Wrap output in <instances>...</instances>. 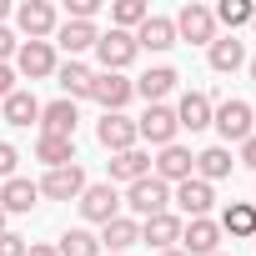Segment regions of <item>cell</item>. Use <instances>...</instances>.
<instances>
[{
	"mask_svg": "<svg viewBox=\"0 0 256 256\" xmlns=\"http://www.w3.org/2000/svg\"><path fill=\"white\" fill-rule=\"evenodd\" d=\"M80 216L86 221H96V226H106V221H116L120 216V196H116V186L110 181H86V191H80Z\"/></svg>",
	"mask_w": 256,
	"mask_h": 256,
	"instance_id": "3957f363",
	"label": "cell"
},
{
	"mask_svg": "<svg viewBox=\"0 0 256 256\" xmlns=\"http://www.w3.org/2000/svg\"><path fill=\"white\" fill-rule=\"evenodd\" d=\"M216 256H231V251H216Z\"/></svg>",
	"mask_w": 256,
	"mask_h": 256,
	"instance_id": "f6af8a7d",
	"label": "cell"
},
{
	"mask_svg": "<svg viewBox=\"0 0 256 256\" xmlns=\"http://www.w3.org/2000/svg\"><path fill=\"white\" fill-rule=\"evenodd\" d=\"M16 26L30 36V40H46V36H56V6H50V0H26V6L16 10Z\"/></svg>",
	"mask_w": 256,
	"mask_h": 256,
	"instance_id": "4fadbf2b",
	"label": "cell"
},
{
	"mask_svg": "<svg viewBox=\"0 0 256 256\" xmlns=\"http://www.w3.org/2000/svg\"><path fill=\"white\" fill-rule=\"evenodd\" d=\"M206 60H211V70L231 76V70H241V66H246V46H241L236 36H216V40L206 46Z\"/></svg>",
	"mask_w": 256,
	"mask_h": 256,
	"instance_id": "44dd1931",
	"label": "cell"
},
{
	"mask_svg": "<svg viewBox=\"0 0 256 256\" xmlns=\"http://www.w3.org/2000/svg\"><path fill=\"white\" fill-rule=\"evenodd\" d=\"M211 126H216V131H221V141H246V136H256V116H251V106L246 100H221L216 110H211Z\"/></svg>",
	"mask_w": 256,
	"mask_h": 256,
	"instance_id": "6da1fadb",
	"label": "cell"
},
{
	"mask_svg": "<svg viewBox=\"0 0 256 256\" xmlns=\"http://www.w3.org/2000/svg\"><path fill=\"white\" fill-rule=\"evenodd\" d=\"M0 120L6 126H30V120H40V100L30 90H10L6 100H0Z\"/></svg>",
	"mask_w": 256,
	"mask_h": 256,
	"instance_id": "484cf974",
	"label": "cell"
},
{
	"mask_svg": "<svg viewBox=\"0 0 256 256\" xmlns=\"http://www.w3.org/2000/svg\"><path fill=\"white\" fill-rule=\"evenodd\" d=\"M176 80H181V76H176L171 66H151V70L136 80V96H146V106H161V100L176 90Z\"/></svg>",
	"mask_w": 256,
	"mask_h": 256,
	"instance_id": "cb8c5ba5",
	"label": "cell"
},
{
	"mask_svg": "<svg viewBox=\"0 0 256 256\" xmlns=\"http://www.w3.org/2000/svg\"><path fill=\"white\" fill-rule=\"evenodd\" d=\"M6 231H10V216H6V211H0V236H6Z\"/></svg>",
	"mask_w": 256,
	"mask_h": 256,
	"instance_id": "ab89813d",
	"label": "cell"
},
{
	"mask_svg": "<svg viewBox=\"0 0 256 256\" xmlns=\"http://www.w3.org/2000/svg\"><path fill=\"white\" fill-rule=\"evenodd\" d=\"M221 26H231V36H236V26H251V16H256V6L251 0H221V6L211 10Z\"/></svg>",
	"mask_w": 256,
	"mask_h": 256,
	"instance_id": "1f68e13d",
	"label": "cell"
},
{
	"mask_svg": "<svg viewBox=\"0 0 256 256\" xmlns=\"http://www.w3.org/2000/svg\"><path fill=\"white\" fill-rule=\"evenodd\" d=\"M241 166H246V171H256V136H246V141H241Z\"/></svg>",
	"mask_w": 256,
	"mask_h": 256,
	"instance_id": "8d00e7d4",
	"label": "cell"
},
{
	"mask_svg": "<svg viewBox=\"0 0 256 256\" xmlns=\"http://www.w3.org/2000/svg\"><path fill=\"white\" fill-rule=\"evenodd\" d=\"M171 201H176V206H181V211L196 221V216H206V211L216 206V191H211L206 181H196V176H191V181H181V186L171 191Z\"/></svg>",
	"mask_w": 256,
	"mask_h": 256,
	"instance_id": "ffe728a7",
	"label": "cell"
},
{
	"mask_svg": "<svg viewBox=\"0 0 256 256\" xmlns=\"http://www.w3.org/2000/svg\"><path fill=\"white\" fill-rule=\"evenodd\" d=\"M146 176H151V156H146L141 146L120 151V156H110V181H126V186H136V181H146Z\"/></svg>",
	"mask_w": 256,
	"mask_h": 256,
	"instance_id": "7402d4cb",
	"label": "cell"
},
{
	"mask_svg": "<svg viewBox=\"0 0 256 256\" xmlns=\"http://www.w3.org/2000/svg\"><path fill=\"white\" fill-rule=\"evenodd\" d=\"M211 110H216V106H211V96H206V90H186V96H181V106H176V126L196 136V131H206V126H211Z\"/></svg>",
	"mask_w": 256,
	"mask_h": 256,
	"instance_id": "ac0fdd59",
	"label": "cell"
},
{
	"mask_svg": "<svg viewBox=\"0 0 256 256\" xmlns=\"http://www.w3.org/2000/svg\"><path fill=\"white\" fill-rule=\"evenodd\" d=\"M66 20H96V10H100V0H66Z\"/></svg>",
	"mask_w": 256,
	"mask_h": 256,
	"instance_id": "836d02e7",
	"label": "cell"
},
{
	"mask_svg": "<svg viewBox=\"0 0 256 256\" xmlns=\"http://www.w3.org/2000/svg\"><path fill=\"white\" fill-rule=\"evenodd\" d=\"M251 36H256V16H251Z\"/></svg>",
	"mask_w": 256,
	"mask_h": 256,
	"instance_id": "ee69618b",
	"label": "cell"
},
{
	"mask_svg": "<svg viewBox=\"0 0 256 256\" xmlns=\"http://www.w3.org/2000/svg\"><path fill=\"white\" fill-rule=\"evenodd\" d=\"M246 70H251V80H256V56H251V60H246Z\"/></svg>",
	"mask_w": 256,
	"mask_h": 256,
	"instance_id": "7bdbcfd3",
	"label": "cell"
},
{
	"mask_svg": "<svg viewBox=\"0 0 256 256\" xmlns=\"http://www.w3.org/2000/svg\"><path fill=\"white\" fill-rule=\"evenodd\" d=\"M141 50H136V36L131 30H106L100 40H96V60H100V70H116V76H126V66H131Z\"/></svg>",
	"mask_w": 256,
	"mask_h": 256,
	"instance_id": "277c9868",
	"label": "cell"
},
{
	"mask_svg": "<svg viewBox=\"0 0 256 256\" xmlns=\"http://www.w3.org/2000/svg\"><path fill=\"white\" fill-rule=\"evenodd\" d=\"M60 256H100V241L86 231V226H70L66 236H60V246H56Z\"/></svg>",
	"mask_w": 256,
	"mask_h": 256,
	"instance_id": "4dcf8cb0",
	"label": "cell"
},
{
	"mask_svg": "<svg viewBox=\"0 0 256 256\" xmlns=\"http://www.w3.org/2000/svg\"><path fill=\"white\" fill-rule=\"evenodd\" d=\"M96 141H100L110 156H120V151H131L141 136H136V120H131V116H120V110H106V116L96 120Z\"/></svg>",
	"mask_w": 256,
	"mask_h": 256,
	"instance_id": "8992f818",
	"label": "cell"
},
{
	"mask_svg": "<svg viewBox=\"0 0 256 256\" xmlns=\"http://www.w3.org/2000/svg\"><path fill=\"white\" fill-rule=\"evenodd\" d=\"M181 216L176 211H161V216H151V221H141V241L146 246H156V251H171L176 241H181Z\"/></svg>",
	"mask_w": 256,
	"mask_h": 256,
	"instance_id": "d6986e66",
	"label": "cell"
},
{
	"mask_svg": "<svg viewBox=\"0 0 256 256\" xmlns=\"http://www.w3.org/2000/svg\"><path fill=\"white\" fill-rule=\"evenodd\" d=\"M76 120H80V110H76V100H50V106H40V136H66V141H76Z\"/></svg>",
	"mask_w": 256,
	"mask_h": 256,
	"instance_id": "5bb4252c",
	"label": "cell"
},
{
	"mask_svg": "<svg viewBox=\"0 0 256 256\" xmlns=\"http://www.w3.org/2000/svg\"><path fill=\"white\" fill-rule=\"evenodd\" d=\"M251 206H256V201H251Z\"/></svg>",
	"mask_w": 256,
	"mask_h": 256,
	"instance_id": "bcb514c9",
	"label": "cell"
},
{
	"mask_svg": "<svg viewBox=\"0 0 256 256\" xmlns=\"http://www.w3.org/2000/svg\"><path fill=\"white\" fill-rule=\"evenodd\" d=\"M6 16H10V6H6V0H0V26H6Z\"/></svg>",
	"mask_w": 256,
	"mask_h": 256,
	"instance_id": "b9f144b4",
	"label": "cell"
},
{
	"mask_svg": "<svg viewBox=\"0 0 256 256\" xmlns=\"http://www.w3.org/2000/svg\"><path fill=\"white\" fill-rule=\"evenodd\" d=\"M176 26V40H191V46H211L216 40V16H211V6H181V16L171 20Z\"/></svg>",
	"mask_w": 256,
	"mask_h": 256,
	"instance_id": "5b68a950",
	"label": "cell"
},
{
	"mask_svg": "<svg viewBox=\"0 0 256 256\" xmlns=\"http://www.w3.org/2000/svg\"><path fill=\"white\" fill-rule=\"evenodd\" d=\"M151 20V6H146V0H116V6H110V30H141Z\"/></svg>",
	"mask_w": 256,
	"mask_h": 256,
	"instance_id": "f1b7e54d",
	"label": "cell"
},
{
	"mask_svg": "<svg viewBox=\"0 0 256 256\" xmlns=\"http://www.w3.org/2000/svg\"><path fill=\"white\" fill-rule=\"evenodd\" d=\"M251 116H256V110H251Z\"/></svg>",
	"mask_w": 256,
	"mask_h": 256,
	"instance_id": "7dc6e473",
	"label": "cell"
},
{
	"mask_svg": "<svg viewBox=\"0 0 256 256\" xmlns=\"http://www.w3.org/2000/svg\"><path fill=\"white\" fill-rule=\"evenodd\" d=\"M131 96H136V80H126V76H116V70H96V80H90V100H96L100 110H120Z\"/></svg>",
	"mask_w": 256,
	"mask_h": 256,
	"instance_id": "30bf717a",
	"label": "cell"
},
{
	"mask_svg": "<svg viewBox=\"0 0 256 256\" xmlns=\"http://www.w3.org/2000/svg\"><path fill=\"white\" fill-rule=\"evenodd\" d=\"M176 46V26L171 16H151L141 30H136V50H171Z\"/></svg>",
	"mask_w": 256,
	"mask_h": 256,
	"instance_id": "4316f807",
	"label": "cell"
},
{
	"mask_svg": "<svg viewBox=\"0 0 256 256\" xmlns=\"http://www.w3.org/2000/svg\"><path fill=\"white\" fill-rule=\"evenodd\" d=\"M16 166H20V151H16L10 141H0V181H10V176H16Z\"/></svg>",
	"mask_w": 256,
	"mask_h": 256,
	"instance_id": "d6a6232c",
	"label": "cell"
},
{
	"mask_svg": "<svg viewBox=\"0 0 256 256\" xmlns=\"http://www.w3.org/2000/svg\"><path fill=\"white\" fill-rule=\"evenodd\" d=\"M156 256H186V251H181V246H171V251H156Z\"/></svg>",
	"mask_w": 256,
	"mask_h": 256,
	"instance_id": "60d3db41",
	"label": "cell"
},
{
	"mask_svg": "<svg viewBox=\"0 0 256 256\" xmlns=\"http://www.w3.org/2000/svg\"><path fill=\"white\" fill-rule=\"evenodd\" d=\"M16 50H20V46H16V36H10L6 26H0V66H6V60H10Z\"/></svg>",
	"mask_w": 256,
	"mask_h": 256,
	"instance_id": "d590c367",
	"label": "cell"
},
{
	"mask_svg": "<svg viewBox=\"0 0 256 256\" xmlns=\"http://www.w3.org/2000/svg\"><path fill=\"white\" fill-rule=\"evenodd\" d=\"M36 161H40L46 171L76 166V141H66V136H36Z\"/></svg>",
	"mask_w": 256,
	"mask_h": 256,
	"instance_id": "d4e9b609",
	"label": "cell"
},
{
	"mask_svg": "<svg viewBox=\"0 0 256 256\" xmlns=\"http://www.w3.org/2000/svg\"><path fill=\"white\" fill-rule=\"evenodd\" d=\"M216 226H221L226 236H241V241H246V236H256V206H251V201H231Z\"/></svg>",
	"mask_w": 256,
	"mask_h": 256,
	"instance_id": "83f0119b",
	"label": "cell"
},
{
	"mask_svg": "<svg viewBox=\"0 0 256 256\" xmlns=\"http://www.w3.org/2000/svg\"><path fill=\"white\" fill-rule=\"evenodd\" d=\"M56 46L50 40H26L20 50H16V70L26 76V80H46V76H56Z\"/></svg>",
	"mask_w": 256,
	"mask_h": 256,
	"instance_id": "ba28073f",
	"label": "cell"
},
{
	"mask_svg": "<svg viewBox=\"0 0 256 256\" xmlns=\"http://www.w3.org/2000/svg\"><path fill=\"white\" fill-rule=\"evenodd\" d=\"M10 90H20V86H16V70H10V66H0V100H6Z\"/></svg>",
	"mask_w": 256,
	"mask_h": 256,
	"instance_id": "74e56055",
	"label": "cell"
},
{
	"mask_svg": "<svg viewBox=\"0 0 256 256\" xmlns=\"http://www.w3.org/2000/svg\"><path fill=\"white\" fill-rule=\"evenodd\" d=\"M90 80H96V70H90L86 60H66V66H56V86L66 90V100L90 96Z\"/></svg>",
	"mask_w": 256,
	"mask_h": 256,
	"instance_id": "603a6c76",
	"label": "cell"
},
{
	"mask_svg": "<svg viewBox=\"0 0 256 256\" xmlns=\"http://www.w3.org/2000/svg\"><path fill=\"white\" fill-rule=\"evenodd\" d=\"M151 176L166 181V186H181V181L196 176V156H191L186 146H161V156L151 161Z\"/></svg>",
	"mask_w": 256,
	"mask_h": 256,
	"instance_id": "9c48e42d",
	"label": "cell"
},
{
	"mask_svg": "<svg viewBox=\"0 0 256 256\" xmlns=\"http://www.w3.org/2000/svg\"><path fill=\"white\" fill-rule=\"evenodd\" d=\"M96 40H100L96 20H66V26H56V40H50V46H60V50L76 60L80 50H96Z\"/></svg>",
	"mask_w": 256,
	"mask_h": 256,
	"instance_id": "2e32d148",
	"label": "cell"
},
{
	"mask_svg": "<svg viewBox=\"0 0 256 256\" xmlns=\"http://www.w3.org/2000/svg\"><path fill=\"white\" fill-rule=\"evenodd\" d=\"M0 256H26V236L6 231V236H0Z\"/></svg>",
	"mask_w": 256,
	"mask_h": 256,
	"instance_id": "e575fe53",
	"label": "cell"
},
{
	"mask_svg": "<svg viewBox=\"0 0 256 256\" xmlns=\"http://www.w3.org/2000/svg\"><path fill=\"white\" fill-rule=\"evenodd\" d=\"M80 191H86V171L80 166L46 171V181H40V196H50V201H80Z\"/></svg>",
	"mask_w": 256,
	"mask_h": 256,
	"instance_id": "e0dca14e",
	"label": "cell"
},
{
	"mask_svg": "<svg viewBox=\"0 0 256 256\" xmlns=\"http://www.w3.org/2000/svg\"><path fill=\"white\" fill-rule=\"evenodd\" d=\"M96 241H100V256H126V246L141 241V221H136V216H116V221L100 226Z\"/></svg>",
	"mask_w": 256,
	"mask_h": 256,
	"instance_id": "7c38bea8",
	"label": "cell"
},
{
	"mask_svg": "<svg viewBox=\"0 0 256 256\" xmlns=\"http://www.w3.org/2000/svg\"><path fill=\"white\" fill-rule=\"evenodd\" d=\"M176 131H181V126H176V110L171 106H146V116L136 120V136L151 141L156 151L161 146H176Z\"/></svg>",
	"mask_w": 256,
	"mask_h": 256,
	"instance_id": "52a82bcc",
	"label": "cell"
},
{
	"mask_svg": "<svg viewBox=\"0 0 256 256\" xmlns=\"http://www.w3.org/2000/svg\"><path fill=\"white\" fill-rule=\"evenodd\" d=\"M26 256H60V251H56V246H46V241H30V246H26Z\"/></svg>",
	"mask_w": 256,
	"mask_h": 256,
	"instance_id": "f35d334b",
	"label": "cell"
},
{
	"mask_svg": "<svg viewBox=\"0 0 256 256\" xmlns=\"http://www.w3.org/2000/svg\"><path fill=\"white\" fill-rule=\"evenodd\" d=\"M36 201H40V186H36L30 176H10V181H0V211H6V216H26Z\"/></svg>",
	"mask_w": 256,
	"mask_h": 256,
	"instance_id": "9a60e30c",
	"label": "cell"
},
{
	"mask_svg": "<svg viewBox=\"0 0 256 256\" xmlns=\"http://www.w3.org/2000/svg\"><path fill=\"white\" fill-rule=\"evenodd\" d=\"M226 176H231V151H226V146H206V151L196 156V181L211 186V181H226Z\"/></svg>",
	"mask_w": 256,
	"mask_h": 256,
	"instance_id": "f546056e",
	"label": "cell"
},
{
	"mask_svg": "<svg viewBox=\"0 0 256 256\" xmlns=\"http://www.w3.org/2000/svg\"><path fill=\"white\" fill-rule=\"evenodd\" d=\"M126 206H131L141 221H151V216L171 211V186L156 181V176H146V181H136V186H126Z\"/></svg>",
	"mask_w": 256,
	"mask_h": 256,
	"instance_id": "7a4b0ae2",
	"label": "cell"
},
{
	"mask_svg": "<svg viewBox=\"0 0 256 256\" xmlns=\"http://www.w3.org/2000/svg\"><path fill=\"white\" fill-rule=\"evenodd\" d=\"M181 251H186V256H216V251H221V226H216L211 216L186 221V226H181Z\"/></svg>",
	"mask_w": 256,
	"mask_h": 256,
	"instance_id": "8fae6325",
	"label": "cell"
}]
</instances>
